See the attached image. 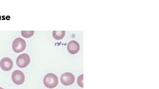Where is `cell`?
I'll list each match as a JSON object with an SVG mask.
<instances>
[{
	"mask_svg": "<svg viewBox=\"0 0 159 89\" xmlns=\"http://www.w3.org/2000/svg\"><path fill=\"white\" fill-rule=\"evenodd\" d=\"M30 62V57L28 54L25 53L19 55L16 60L17 66L20 68L25 67L29 64Z\"/></svg>",
	"mask_w": 159,
	"mask_h": 89,
	"instance_id": "3957f363",
	"label": "cell"
},
{
	"mask_svg": "<svg viewBox=\"0 0 159 89\" xmlns=\"http://www.w3.org/2000/svg\"><path fill=\"white\" fill-rule=\"evenodd\" d=\"M11 78L14 83L16 85H20L24 82L25 77L22 72L19 70H16L12 72Z\"/></svg>",
	"mask_w": 159,
	"mask_h": 89,
	"instance_id": "277c9868",
	"label": "cell"
},
{
	"mask_svg": "<svg viewBox=\"0 0 159 89\" xmlns=\"http://www.w3.org/2000/svg\"><path fill=\"white\" fill-rule=\"evenodd\" d=\"M58 78L55 74L49 73L47 74L44 77L43 83L44 85L49 88L55 87L58 83Z\"/></svg>",
	"mask_w": 159,
	"mask_h": 89,
	"instance_id": "6da1fadb",
	"label": "cell"
},
{
	"mask_svg": "<svg viewBox=\"0 0 159 89\" xmlns=\"http://www.w3.org/2000/svg\"><path fill=\"white\" fill-rule=\"evenodd\" d=\"M21 33L22 36L25 38H28L33 36L34 33V31H22Z\"/></svg>",
	"mask_w": 159,
	"mask_h": 89,
	"instance_id": "9c48e42d",
	"label": "cell"
},
{
	"mask_svg": "<svg viewBox=\"0 0 159 89\" xmlns=\"http://www.w3.org/2000/svg\"><path fill=\"white\" fill-rule=\"evenodd\" d=\"M1 68L5 71L11 70L13 66V62L9 58L5 57L2 58L0 61Z\"/></svg>",
	"mask_w": 159,
	"mask_h": 89,
	"instance_id": "8992f818",
	"label": "cell"
},
{
	"mask_svg": "<svg viewBox=\"0 0 159 89\" xmlns=\"http://www.w3.org/2000/svg\"><path fill=\"white\" fill-rule=\"evenodd\" d=\"M60 81L61 83L64 85H70L74 82L75 77L73 74L70 73H65L61 75Z\"/></svg>",
	"mask_w": 159,
	"mask_h": 89,
	"instance_id": "5b68a950",
	"label": "cell"
},
{
	"mask_svg": "<svg viewBox=\"0 0 159 89\" xmlns=\"http://www.w3.org/2000/svg\"><path fill=\"white\" fill-rule=\"evenodd\" d=\"M83 74L80 75L78 78L77 83L78 85L81 87H83Z\"/></svg>",
	"mask_w": 159,
	"mask_h": 89,
	"instance_id": "30bf717a",
	"label": "cell"
},
{
	"mask_svg": "<svg viewBox=\"0 0 159 89\" xmlns=\"http://www.w3.org/2000/svg\"><path fill=\"white\" fill-rule=\"evenodd\" d=\"M80 46L78 42L75 40L70 41L67 45V49L71 54L77 53L79 51Z\"/></svg>",
	"mask_w": 159,
	"mask_h": 89,
	"instance_id": "52a82bcc",
	"label": "cell"
},
{
	"mask_svg": "<svg viewBox=\"0 0 159 89\" xmlns=\"http://www.w3.org/2000/svg\"><path fill=\"white\" fill-rule=\"evenodd\" d=\"M26 46L25 41L20 37L15 39L13 41L12 45L13 50L16 53H20L23 51L25 49Z\"/></svg>",
	"mask_w": 159,
	"mask_h": 89,
	"instance_id": "7a4b0ae2",
	"label": "cell"
},
{
	"mask_svg": "<svg viewBox=\"0 0 159 89\" xmlns=\"http://www.w3.org/2000/svg\"><path fill=\"white\" fill-rule=\"evenodd\" d=\"M0 89H4V88H2L1 87H0Z\"/></svg>",
	"mask_w": 159,
	"mask_h": 89,
	"instance_id": "8fae6325",
	"label": "cell"
},
{
	"mask_svg": "<svg viewBox=\"0 0 159 89\" xmlns=\"http://www.w3.org/2000/svg\"><path fill=\"white\" fill-rule=\"evenodd\" d=\"M65 32V31H53L52 34L53 37L57 40H60L64 37Z\"/></svg>",
	"mask_w": 159,
	"mask_h": 89,
	"instance_id": "ba28073f",
	"label": "cell"
}]
</instances>
